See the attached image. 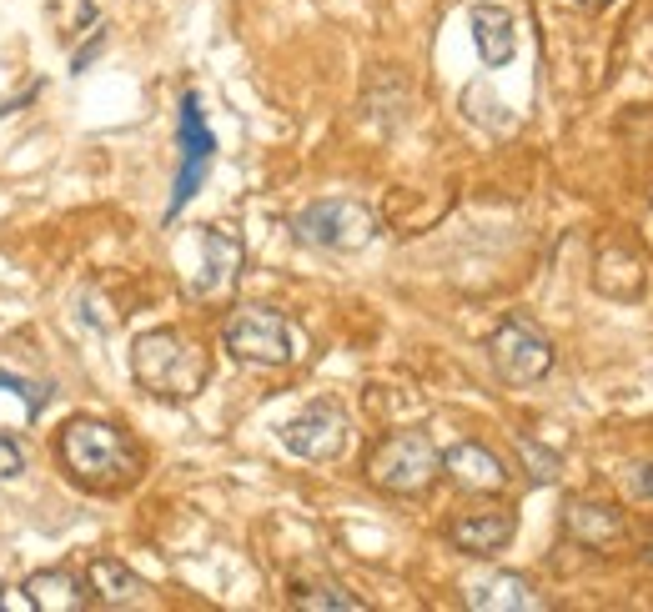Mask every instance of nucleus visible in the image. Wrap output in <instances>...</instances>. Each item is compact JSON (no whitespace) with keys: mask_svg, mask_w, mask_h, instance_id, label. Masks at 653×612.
Returning <instances> with one entry per match:
<instances>
[{"mask_svg":"<svg viewBox=\"0 0 653 612\" xmlns=\"http://www.w3.org/2000/svg\"><path fill=\"white\" fill-rule=\"evenodd\" d=\"M568 5H588V11H599V5H613V0H568Z\"/></svg>","mask_w":653,"mask_h":612,"instance_id":"393cba45","label":"nucleus"},{"mask_svg":"<svg viewBox=\"0 0 653 612\" xmlns=\"http://www.w3.org/2000/svg\"><path fill=\"white\" fill-rule=\"evenodd\" d=\"M488 356H492V366H498V376L512 382V387L538 382V376H548V366H553V346H548V336L538 332L533 322H522V316H508V322L492 332Z\"/></svg>","mask_w":653,"mask_h":612,"instance_id":"0eeeda50","label":"nucleus"},{"mask_svg":"<svg viewBox=\"0 0 653 612\" xmlns=\"http://www.w3.org/2000/svg\"><path fill=\"white\" fill-rule=\"evenodd\" d=\"M292 237L317 251H362L377 237V216L352 196H326L292 216Z\"/></svg>","mask_w":653,"mask_h":612,"instance_id":"20e7f679","label":"nucleus"},{"mask_svg":"<svg viewBox=\"0 0 653 612\" xmlns=\"http://www.w3.org/2000/svg\"><path fill=\"white\" fill-rule=\"evenodd\" d=\"M221 342H227L231 356L257 366H292L307 356V332L272 306H237L221 326Z\"/></svg>","mask_w":653,"mask_h":612,"instance_id":"7ed1b4c3","label":"nucleus"},{"mask_svg":"<svg viewBox=\"0 0 653 612\" xmlns=\"http://www.w3.org/2000/svg\"><path fill=\"white\" fill-rule=\"evenodd\" d=\"M512 512H468L453 522V542L463 552H473V558H492V552H502L512 542Z\"/></svg>","mask_w":653,"mask_h":612,"instance_id":"4468645a","label":"nucleus"},{"mask_svg":"<svg viewBox=\"0 0 653 612\" xmlns=\"http://www.w3.org/2000/svg\"><path fill=\"white\" fill-rule=\"evenodd\" d=\"M21 472H25V447L11 432H0V482H15Z\"/></svg>","mask_w":653,"mask_h":612,"instance_id":"aec40b11","label":"nucleus"},{"mask_svg":"<svg viewBox=\"0 0 653 612\" xmlns=\"http://www.w3.org/2000/svg\"><path fill=\"white\" fill-rule=\"evenodd\" d=\"M201 277L191 281L196 296H217V291H227L231 281H237L241 271V241L231 237V231H217V226H207L201 231Z\"/></svg>","mask_w":653,"mask_h":612,"instance_id":"9d476101","label":"nucleus"},{"mask_svg":"<svg viewBox=\"0 0 653 612\" xmlns=\"http://www.w3.org/2000/svg\"><path fill=\"white\" fill-rule=\"evenodd\" d=\"M282 447L302 462H337L347 452V417L332 402H312L282 427Z\"/></svg>","mask_w":653,"mask_h":612,"instance_id":"6e6552de","label":"nucleus"},{"mask_svg":"<svg viewBox=\"0 0 653 612\" xmlns=\"http://www.w3.org/2000/svg\"><path fill=\"white\" fill-rule=\"evenodd\" d=\"M443 472L468 492H502L508 487V467L498 452H488L482 442H457L443 452Z\"/></svg>","mask_w":653,"mask_h":612,"instance_id":"1a4fd4ad","label":"nucleus"},{"mask_svg":"<svg viewBox=\"0 0 653 612\" xmlns=\"http://www.w3.org/2000/svg\"><path fill=\"white\" fill-rule=\"evenodd\" d=\"M463 101H473V106H482V111H468V116L488 121V126H498V131H508V126H512V121L492 116V111H502V101H492V96H488V91H482V86H473V91H468V96H463Z\"/></svg>","mask_w":653,"mask_h":612,"instance_id":"412c9836","label":"nucleus"},{"mask_svg":"<svg viewBox=\"0 0 653 612\" xmlns=\"http://www.w3.org/2000/svg\"><path fill=\"white\" fill-rule=\"evenodd\" d=\"M86 582H91V602H101V607H136L146 597V582L121 558H96L86 568Z\"/></svg>","mask_w":653,"mask_h":612,"instance_id":"ddd939ff","label":"nucleus"},{"mask_svg":"<svg viewBox=\"0 0 653 612\" xmlns=\"http://www.w3.org/2000/svg\"><path fill=\"white\" fill-rule=\"evenodd\" d=\"M629 487H633V492H638V497H653V467H643V472L633 477Z\"/></svg>","mask_w":653,"mask_h":612,"instance_id":"5701e85b","label":"nucleus"},{"mask_svg":"<svg viewBox=\"0 0 653 612\" xmlns=\"http://www.w3.org/2000/svg\"><path fill=\"white\" fill-rule=\"evenodd\" d=\"M106 41H111V31H106V25H96V31H91L86 41L76 45V55H71V75H86L91 65L101 61V51H106Z\"/></svg>","mask_w":653,"mask_h":612,"instance_id":"6ab92c4d","label":"nucleus"},{"mask_svg":"<svg viewBox=\"0 0 653 612\" xmlns=\"http://www.w3.org/2000/svg\"><path fill=\"white\" fill-rule=\"evenodd\" d=\"M292 607H317V612H362V597L342 588H302L292 592Z\"/></svg>","mask_w":653,"mask_h":612,"instance_id":"f3484780","label":"nucleus"},{"mask_svg":"<svg viewBox=\"0 0 653 612\" xmlns=\"http://www.w3.org/2000/svg\"><path fill=\"white\" fill-rule=\"evenodd\" d=\"M131 376L161 402H191L196 392L207 387L211 362L186 332L151 326V332H141L131 342Z\"/></svg>","mask_w":653,"mask_h":612,"instance_id":"f257e3e1","label":"nucleus"},{"mask_svg":"<svg viewBox=\"0 0 653 612\" xmlns=\"http://www.w3.org/2000/svg\"><path fill=\"white\" fill-rule=\"evenodd\" d=\"M468 607L473 612H538L543 597H538V592L528 588V578H518V572H492V578L468 588Z\"/></svg>","mask_w":653,"mask_h":612,"instance_id":"f8f14e48","label":"nucleus"},{"mask_svg":"<svg viewBox=\"0 0 653 612\" xmlns=\"http://www.w3.org/2000/svg\"><path fill=\"white\" fill-rule=\"evenodd\" d=\"M35 96H41V81H35V86H25L15 101H5V106H0V116H15V111H21V106H31Z\"/></svg>","mask_w":653,"mask_h":612,"instance_id":"4be33fe9","label":"nucleus"},{"mask_svg":"<svg viewBox=\"0 0 653 612\" xmlns=\"http://www.w3.org/2000/svg\"><path fill=\"white\" fill-rule=\"evenodd\" d=\"M176 151H181V166H176V181H171V201H166V221L191 206V196L207 186V171L217 161V136H211L207 116H201V96L186 91L181 111H176Z\"/></svg>","mask_w":653,"mask_h":612,"instance_id":"423d86ee","label":"nucleus"},{"mask_svg":"<svg viewBox=\"0 0 653 612\" xmlns=\"http://www.w3.org/2000/svg\"><path fill=\"white\" fill-rule=\"evenodd\" d=\"M468 25H473V45H478L482 65H508L518 55V21H512V11H502V5H473Z\"/></svg>","mask_w":653,"mask_h":612,"instance_id":"9b49d317","label":"nucleus"},{"mask_svg":"<svg viewBox=\"0 0 653 612\" xmlns=\"http://www.w3.org/2000/svg\"><path fill=\"white\" fill-rule=\"evenodd\" d=\"M61 462L81 487L116 492V487H126L131 477H136L141 457H136V447L126 442L121 427L96 422V417H76L61 427Z\"/></svg>","mask_w":653,"mask_h":612,"instance_id":"f03ea898","label":"nucleus"},{"mask_svg":"<svg viewBox=\"0 0 653 612\" xmlns=\"http://www.w3.org/2000/svg\"><path fill=\"white\" fill-rule=\"evenodd\" d=\"M563 522L578 542H593V548H603V542H613L623 532V517L603 502H568Z\"/></svg>","mask_w":653,"mask_h":612,"instance_id":"dca6fc26","label":"nucleus"},{"mask_svg":"<svg viewBox=\"0 0 653 612\" xmlns=\"http://www.w3.org/2000/svg\"><path fill=\"white\" fill-rule=\"evenodd\" d=\"M91 21H96V5H91V0H86V5H81V11H76V25H91Z\"/></svg>","mask_w":653,"mask_h":612,"instance_id":"b1692460","label":"nucleus"},{"mask_svg":"<svg viewBox=\"0 0 653 612\" xmlns=\"http://www.w3.org/2000/svg\"><path fill=\"white\" fill-rule=\"evenodd\" d=\"M648 562H653V548H648Z\"/></svg>","mask_w":653,"mask_h":612,"instance_id":"a878e982","label":"nucleus"},{"mask_svg":"<svg viewBox=\"0 0 653 612\" xmlns=\"http://www.w3.org/2000/svg\"><path fill=\"white\" fill-rule=\"evenodd\" d=\"M25 597L35 612H81L91 602V592H81V582L61 568H41L25 578Z\"/></svg>","mask_w":653,"mask_h":612,"instance_id":"2eb2a0df","label":"nucleus"},{"mask_svg":"<svg viewBox=\"0 0 653 612\" xmlns=\"http://www.w3.org/2000/svg\"><path fill=\"white\" fill-rule=\"evenodd\" d=\"M518 452H522V462H528V472H533V482H553L558 477V457L548 447H538L533 437H518Z\"/></svg>","mask_w":653,"mask_h":612,"instance_id":"a211bd4d","label":"nucleus"},{"mask_svg":"<svg viewBox=\"0 0 653 612\" xmlns=\"http://www.w3.org/2000/svg\"><path fill=\"white\" fill-rule=\"evenodd\" d=\"M372 482L382 492H397V497H417L433 487V477L443 472V452L433 447L427 432H392L367 462Z\"/></svg>","mask_w":653,"mask_h":612,"instance_id":"39448f33","label":"nucleus"}]
</instances>
